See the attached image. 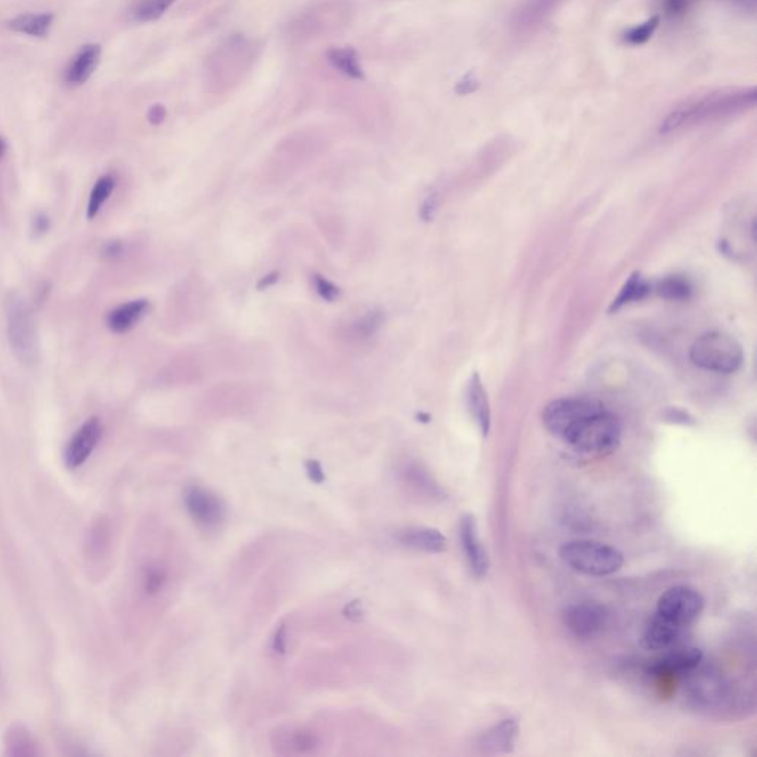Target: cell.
I'll use <instances>...</instances> for the list:
<instances>
[{
    "label": "cell",
    "mask_w": 757,
    "mask_h": 757,
    "mask_svg": "<svg viewBox=\"0 0 757 757\" xmlns=\"http://www.w3.org/2000/svg\"><path fill=\"white\" fill-rule=\"evenodd\" d=\"M546 430L573 450L589 455L613 453L622 441V423L596 399L567 397L547 404L542 415Z\"/></svg>",
    "instance_id": "6da1fadb"
},
{
    "label": "cell",
    "mask_w": 757,
    "mask_h": 757,
    "mask_svg": "<svg viewBox=\"0 0 757 757\" xmlns=\"http://www.w3.org/2000/svg\"><path fill=\"white\" fill-rule=\"evenodd\" d=\"M756 89H732L707 93L705 97L694 98L682 106L672 109L661 122V133L679 131L682 127L694 126L697 123L725 117L752 109L756 104Z\"/></svg>",
    "instance_id": "7a4b0ae2"
},
{
    "label": "cell",
    "mask_w": 757,
    "mask_h": 757,
    "mask_svg": "<svg viewBox=\"0 0 757 757\" xmlns=\"http://www.w3.org/2000/svg\"><path fill=\"white\" fill-rule=\"evenodd\" d=\"M560 560L577 573L605 577L617 573L624 564V556L616 547L593 540H573L560 549Z\"/></svg>",
    "instance_id": "3957f363"
},
{
    "label": "cell",
    "mask_w": 757,
    "mask_h": 757,
    "mask_svg": "<svg viewBox=\"0 0 757 757\" xmlns=\"http://www.w3.org/2000/svg\"><path fill=\"white\" fill-rule=\"evenodd\" d=\"M6 312V328L8 339L13 354L22 364L37 363L39 358V343H37V328L30 303L27 302L22 294L11 292L4 301Z\"/></svg>",
    "instance_id": "277c9868"
},
{
    "label": "cell",
    "mask_w": 757,
    "mask_h": 757,
    "mask_svg": "<svg viewBox=\"0 0 757 757\" xmlns=\"http://www.w3.org/2000/svg\"><path fill=\"white\" fill-rule=\"evenodd\" d=\"M692 363L707 372L731 374L743 366L745 350L737 339L727 333H705L692 343Z\"/></svg>",
    "instance_id": "5b68a950"
},
{
    "label": "cell",
    "mask_w": 757,
    "mask_h": 757,
    "mask_svg": "<svg viewBox=\"0 0 757 757\" xmlns=\"http://www.w3.org/2000/svg\"><path fill=\"white\" fill-rule=\"evenodd\" d=\"M705 609V598L700 592L688 586L670 587L660 596L656 613L676 626L688 629Z\"/></svg>",
    "instance_id": "8992f818"
},
{
    "label": "cell",
    "mask_w": 757,
    "mask_h": 757,
    "mask_svg": "<svg viewBox=\"0 0 757 757\" xmlns=\"http://www.w3.org/2000/svg\"><path fill=\"white\" fill-rule=\"evenodd\" d=\"M688 696L697 707L713 709L729 700V685L722 674L712 669H700V665L685 674Z\"/></svg>",
    "instance_id": "52a82bcc"
},
{
    "label": "cell",
    "mask_w": 757,
    "mask_h": 757,
    "mask_svg": "<svg viewBox=\"0 0 757 757\" xmlns=\"http://www.w3.org/2000/svg\"><path fill=\"white\" fill-rule=\"evenodd\" d=\"M564 623L574 636L591 640L604 631L608 623V613L605 607L596 602H578L565 608Z\"/></svg>",
    "instance_id": "ba28073f"
},
{
    "label": "cell",
    "mask_w": 757,
    "mask_h": 757,
    "mask_svg": "<svg viewBox=\"0 0 757 757\" xmlns=\"http://www.w3.org/2000/svg\"><path fill=\"white\" fill-rule=\"evenodd\" d=\"M104 426L98 417H91L76 431L71 437L70 442L67 444L64 460L70 469L79 468L91 457L93 450L97 448L98 442L101 441Z\"/></svg>",
    "instance_id": "9c48e42d"
},
{
    "label": "cell",
    "mask_w": 757,
    "mask_h": 757,
    "mask_svg": "<svg viewBox=\"0 0 757 757\" xmlns=\"http://www.w3.org/2000/svg\"><path fill=\"white\" fill-rule=\"evenodd\" d=\"M703 652L694 647H676L667 649L663 656L651 661L648 672L656 676H673V674L689 673L701 665Z\"/></svg>",
    "instance_id": "30bf717a"
},
{
    "label": "cell",
    "mask_w": 757,
    "mask_h": 757,
    "mask_svg": "<svg viewBox=\"0 0 757 757\" xmlns=\"http://www.w3.org/2000/svg\"><path fill=\"white\" fill-rule=\"evenodd\" d=\"M459 535L464 556L473 576L478 578L486 577L490 569V558L487 555L486 547L482 546L481 539L478 535L477 519L473 515H464L462 518Z\"/></svg>",
    "instance_id": "8fae6325"
},
{
    "label": "cell",
    "mask_w": 757,
    "mask_h": 757,
    "mask_svg": "<svg viewBox=\"0 0 757 757\" xmlns=\"http://www.w3.org/2000/svg\"><path fill=\"white\" fill-rule=\"evenodd\" d=\"M184 502L194 521L202 526H216L223 518L221 500L202 487H189L185 493Z\"/></svg>",
    "instance_id": "7c38bea8"
},
{
    "label": "cell",
    "mask_w": 757,
    "mask_h": 757,
    "mask_svg": "<svg viewBox=\"0 0 757 757\" xmlns=\"http://www.w3.org/2000/svg\"><path fill=\"white\" fill-rule=\"evenodd\" d=\"M683 632L685 629L656 613L645 626L642 645L649 651H667L678 645Z\"/></svg>",
    "instance_id": "4fadbf2b"
},
{
    "label": "cell",
    "mask_w": 757,
    "mask_h": 757,
    "mask_svg": "<svg viewBox=\"0 0 757 757\" xmlns=\"http://www.w3.org/2000/svg\"><path fill=\"white\" fill-rule=\"evenodd\" d=\"M466 404L482 437H488L491 430L490 401H488V395L482 383L481 376L478 373H473L466 386Z\"/></svg>",
    "instance_id": "5bb4252c"
},
{
    "label": "cell",
    "mask_w": 757,
    "mask_h": 757,
    "mask_svg": "<svg viewBox=\"0 0 757 757\" xmlns=\"http://www.w3.org/2000/svg\"><path fill=\"white\" fill-rule=\"evenodd\" d=\"M518 732L519 727L517 721L504 719L482 734L479 747L488 754L511 753L517 743Z\"/></svg>",
    "instance_id": "9a60e30c"
},
{
    "label": "cell",
    "mask_w": 757,
    "mask_h": 757,
    "mask_svg": "<svg viewBox=\"0 0 757 757\" xmlns=\"http://www.w3.org/2000/svg\"><path fill=\"white\" fill-rule=\"evenodd\" d=\"M101 58V46L100 44H86L80 49L77 55L73 58L70 66L67 67L66 82L73 86H79L88 82L89 77L97 70L98 62Z\"/></svg>",
    "instance_id": "2e32d148"
},
{
    "label": "cell",
    "mask_w": 757,
    "mask_h": 757,
    "mask_svg": "<svg viewBox=\"0 0 757 757\" xmlns=\"http://www.w3.org/2000/svg\"><path fill=\"white\" fill-rule=\"evenodd\" d=\"M272 745L281 754H307L318 745V738L314 732L308 729L290 728L277 732Z\"/></svg>",
    "instance_id": "e0dca14e"
},
{
    "label": "cell",
    "mask_w": 757,
    "mask_h": 757,
    "mask_svg": "<svg viewBox=\"0 0 757 757\" xmlns=\"http://www.w3.org/2000/svg\"><path fill=\"white\" fill-rule=\"evenodd\" d=\"M149 303L145 299H136L131 302L122 303L109 312L107 326L109 330L117 334L129 332L140 323L141 318L149 311Z\"/></svg>",
    "instance_id": "ac0fdd59"
},
{
    "label": "cell",
    "mask_w": 757,
    "mask_h": 757,
    "mask_svg": "<svg viewBox=\"0 0 757 757\" xmlns=\"http://www.w3.org/2000/svg\"><path fill=\"white\" fill-rule=\"evenodd\" d=\"M399 542L410 549L430 552V553H439L446 551L447 547V540L441 535V531L425 528V527H415V528L401 531L399 535Z\"/></svg>",
    "instance_id": "d6986e66"
},
{
    "label": "cell",
    "mask_w": 757,
    "mask_h": 757,
    "mask_svg": "<svg viewBox=\"0 0 757 757\" xmlns=\"http://www.w3.org/2000/svg\"><path fill=\"white\" fill-rule=\"evenodd\" d=\"M562 0H526L519 4V8L513 13V26L528 30L531 27L539 26L543 20L551 15L552 11L560 4Z\"/></svg>",
    "instance_id": "ffe728a7"
},
{
    "label": "cell",
    "mask_w": 757,
    "mask_h": 757,
    "mask_svg": "<svg viewBox=\"0 0 757 757\" xmlns=\"http://www.w3.org/2000/svg\"><path fill=\"white\" fill-rule=\"evenodd\" d=\"M52 24V13H21L8 21L11 30L31 36V37L48 36Z\"/></svg>",
    "instance_id": "44dd1931"
},
{
    "label": "cell",
    "mask_w": 757,
    "mask_h": 757,
    "mask_svg": "<svg viewBox=\"0 0 757 757\" xmlns=\"http://www.w3.org/2000/svg\"><path fill=\"white\" fill-rule=\"evenodd\" d=\"M652 285L648 280H645L644 277L640 276V272H633L626 283L623 286L617 298L614 299L611 303L609 312L618 311L623 307H626L629 303L640 302L642 299L647 298L651 294Z\"/></svg>",
    "instance_id": "7402d4cb"
},
{
    "label": "cell",
    "mask_w": 757,
    "mask_h": 757,
    "mask_svg": "<svg viewBox=\"0 0 757 757\" xmlns=\"http://www.w3.org/2000/svg\"><path fill=\"white\" fill-rule=\"evenodd\" d=\"M327 57L328 61L332 62V66L341 71L342 75L348 76L350 79H364V71L359 66L358 55L354 49L333 48L328 51Z\"/></svg>",
    "instance_id": "603a6c76"
},
{
    "label": "cell",
    "mask_w": 757,
    "mask_h": 757,
    "mask_svg": "<svg viewBox=\"0 0 757 757\" xmlns=\"http://www.w3.org/2000/svg\"><path fill=\"white\" fill-rule=\"evenodd\" d=\"M656 290L661 298L669 299V301H687L691 298L694 287L687 277L670 276L658 281Z\"/></svg>",
    "instance_id": "cb8c5ba5"
},
{
    "label": "cell",
    "mask_w": 757,
    "mask_h": 757,
    "mask_svg": "<svg viewBox=\"0 0 757 757\" xmlns=\"http://www.w3.org/2000/svg\"><path fill=\"white\" fill-rule=\"evenodd\" d=\"M175 0H138L131 11L132 20L138 22H149L158 20Z\"/></svg>",
    "instance_id": "d4e9b609"
},
{
    "label": "cell",
    "mask_w": 757,
    "mask_h": 757,
    "mask_svg": "<svg viewBox=\"0 0 757 757\" xmlns=\"http://www.w3.org/2000/svg\"><path fill=\"white\" fill-rule=\"evenodd\" d=\"M114 189H116L114 176L104 175L95 182L91 196H89L88 219L97 218L98 213L104 206V203L113 194Z\"/></svg>",
    "instance_id": "484cf974"
},
{
    "label": "cell",
    "mask_w": 757,
    "mask_h": 757,
    "mask_svg": "<svg viewBox=\"0 0 757 757\" xmlns=\"http://www.w3.org/2000/svg\"><path fill=\"white\" fill-rule=\"evenodd\" d=\"M6 749L11 756H33L36 754L35 741L31 738L30 734L26 731V728L17 727L11 728L6 734Z\"/></svg>",
    "instance_id": "4316f807"
},
{
    "label": "cell",
    "mask_w": 757,
    "mask_h": 757,
    "mask_svg": "<svg viewBox=\"0 0 757 757\" xmlns=\"http://www.w3.org/2000/svg\"><path fill=\"white\" fill-rule=\"evenodd\" d=\"M658 26H660V17L658 15L651 17L647 21L640 22L638 26L631 27L629 30L624 31L622 36L623 42L632 46L647 44Z\"/></svg>",
    "instance_id": "83f0119b"
},
{
    "label": "cell",
    "mask_w": 757,
    "mask_h": 757,
    "mask_svg": "<svg viewBox=\"0 0 757 757\" xmlns=\"http://www.w3.org/2000/svg\"><path fill=\"white\" fill-rule=\"evenodd\" d=\"M382 321H383V314L381 311H377V310H372V311H368L366 316L361 317L357 321L355 330L358 333V336H372V334H374L381 328Z\"/></svg>",
    "instance_id": "f1b7e54d"
},
{
    "label": "cell",
    "mask_w": 757,
    "mask_h": 757,
    "mask_svg": "<svg viewBox=\"0 0 757 757\" xmlns=\"http://www.w3.org/2000/svg\"><path fill=\"white\" fill-rule=\"evenodd\" d=\"M404 477L407 478V481L410 484L417 487V488H421L422 491H426V493H432L433 495L438 490L437 486L433 484L430 475L423 469L419 468V466H410V468L406 469Z\"/></svg>",
    "instance_id": "f546056e"
},
{
    "label": "cell",
    "mask_w": 757,
    "mask_h": 757,
    "mask_svg": "<svg viewBox=\"0 0 757 757\" xmlns=\"http://www.w3.org/2000/svg\"><path fill=\"white\" fill-rule=\"evenodd\" d=\"M312 285H314V289H316L317 294H318L321 299L327 301V302L336 301V299L339 298V294H341V289H339L334 283L328 280V278H326V277L320 276V274L312 276Z\"/></svg>",
    "instance_id": "4dcf8cb0"
},
{
    "label": "cell",
    "mask_w": 757,
    "mask_h": 757,
    "mask_svg": "<svg viewBox=\"0 0 757 757\" xmlns=\"http://www.w3.org/2000/svg\"><path fill=\"white\" fill-rule=\"evenodd\" d=\"M166 582V571L160 565H151L145 573V592L153 595L162 589L163 583Z\"/></svg>",
    "instance_id": "1f68e13d"
},
{
    "label": "cell",
    "mask_w": 757,
    "mask_h": 757,
    "mask_svg": "<svg viewBox=\"0 0 757 757\" xmlns=\"http://www.w3.org/2000/svg\"><path fill=\"white\" fill-rule=\"evenodd\" d=\"M692 2L694 0H660V6L667 17L679 18L691 8Z\"/></svg>",
    "instance_id": "d6a6232c"
},
{
    "label": "cell",
    "mask_w": 757,
    "mask_h": 757,
    "mask_svg": "<svg viewBox=\"0 0 757 757\" xmlns=\"http://www.w3.org/2000/svg\"><path fill=\"white\" fill-rule=\"evenodd\" d=\"M438 207V196L437 194H430L428 197L425 198V202L422 205L421 207V218L425 221V222H430L432 221L433 216H435V212H437Z\"/></svg>",
    "instance_id": "836d02e7"
},
{
    "label": "cell",
    "mask_w": 757,
    "mask_h": 757,
    "mask_svg": "<svg viewBox=\"0 0 757 757\" xmlns=\"http://www.w3.org/2000/svg\"><path fill=\"white\" fill-rule=\"evenodd\" d=\"M307 472L308 477L311 478L312 481L317 482V484H321V482L325 481V472H323L320 463L316 462V460L307 462Z\"/></svg>",
    "instance_id": "e575fe53"
},
{
    "label": "cell",
    "mask_w": 757,
    "mask_h": 757,
    "mask_svg": "<svg viewBox=\"0 0 757 757\" xmlns=\"http://www.w3.org/2000/svg\"><path fill=\"white\" fill-rule=\"evenodd\" d=\"M49 230V218L44 213H37L33 219V231L36 236H42Z\"/></svg>",
    "instance_id": "d590c367"
},
{
    "label": "cell",
    "mask_w": 757,
    "mask_h": 757,
    "mask_svg": "<svg viewBox=\"0 0 757 757\" xmlns=\"http://www.w3.org/2000/svg\"><path fill=\"white\" fill-rule=\"evenodd\" d=\"M166 118V109L163 106H154L149 111V122L151 125H160Z\"/></svg>",
    "instance_id": "8d00e7d4"
},
{
    "label": "cell",
    "mask_w": 757,
    "mask_h": 757,
    "mask_svg": "<svg viewBox=\"0 0 757 757\" xmlns=\"http://www.w3.org/2000/svg\"><path fill=\"white\" fill-rule=\"evenodd\" d=\"M478 86L477 80L473 79L472 76L469 75L462 79L459 85H457V93H471L472 91H475V88Z\"/></svg>",
    "instance_id": "74e56055"
},
{
    "label": "cell",
    "mask_w": 757,
    "mask_h": 757,
    "mask_svg": "<svg viewBox=\"0 0 757 757\" xmlns=\"http://www.w3.org/2000/svg\"><path fill=\"white\" fill-rule=\"evenodd\" d=\"M278 277H280V274L276 271L271 272V274H268V276L262 277L261 281L258 283V289H268V287H271L272 285H276L277 281H278Z\"/></svg>",
    "instance_id": "f35d334b"
},
{
    "label": "cell",
    "mask_w": 757,
    "mask_h": 757,
    "mask_svg": "<svg viewBox=\"0 0 757 757\" xmlns=\"http://www.w3.org/2000/svg\"><path fill=\"white\" fill-rule=\"evenodd\" d=\"M728 2L747 12H754L756 9V0H728Z\"/></svg>",
    "instance_id": "ab89813d"
},
{
    "label": "cell",
    "mask_w": 757,
    "mask_h": 757,
    "mask_svg": "<svg viewBox=\"0 0 757 757\" xmlns=\"http://www.w3.org/2000/svg\"><path fill=\"white\" fill-rule=\"evenodd\" d=\"M285 632H286L285 626H281L280 632H278V633H277L276 640H274V647H276L277 652L285 651V644H286Z\"/></svg>",
    "instance_id": "60d3db41"
},
{
    "label": "cell",
    "mask_w": 757,
    "mask_h": 757,
    "mask_svg": "<svg viewBox=\"0 0 757 757\" xmlns=\"http://www.w3.org/2000/svg\"><path fill=\"white\" fill-rule=\"evenodd\" d=\"M4 151H6V145H4V140L0 138V158L4 157Z\"/></svg>",
    "instance_id": "b9f144b4"
}]
</instances>
